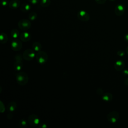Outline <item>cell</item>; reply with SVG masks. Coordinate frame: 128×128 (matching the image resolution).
Listing matches in <instances>:
<instances>
[{
  "instance_id": "1",
  "label": "cell",
  "mask_w": 128,
  "mask_h": 128,
  "mask_svg": "<svg viewBox=\"0 0 128 128\" xmlns=\"http://www.w3.org/2000/svg\"><path fill=\"white\" fill-rule=\"evenodd\" d=\"M16 79L17 83L20 86L26 85L28 82V75L24 72H18L16 74Z\"/></svg>"
},
{
  "instance_id": "2",
  "label": "cell",
  "mask_w": 128,
  "mask_h": 128,
  "mask_svg": "<svg viewBox=\"0 0 128 128\" xmlns=\"http://www.w3.org/2000/svg\"><path fill=\"white\" fill-rule=\"evenodd\" d=\"M36 61L39 64H44L48 60V56L46 52L40 50L38 52H36Z\"/></svg>"
},
{
  "instance_id": "3",
  "label": "cell",
  "mask_w": 128,
  "mask_h": 128,
  "mask_svg": "<svg viewBox=\"0 0 128 128\" xmlns=\"http://www.w3.org/2000/svg\"><path fill=\"white\" fill-rule=\"evenodd\" d=\"M36 53L33 49L28 48L22 54L23 58L26 60L30 61L32 60L34 57H36Z\"/></svg>"
},
{
  "instance_id": "4",
  "label": "cell",
  "mask_w": 128,
  "mask_h": 128,
  "mask_svg": "<svg viewBox=\"0 0 128 128\" xmlns=\"http://www.w3.org/2000/svg\"><path fill=\"white\" fill-rule=\"evenodd\" d=\"M18 28L22 30H28L31 26V22L30 20L22 19L18 24Z\"/></svg>"
},
{
  "instance_id": "5",
  "label": "cell",
  "mask_w": 128,
  "mask_h": 128,
  "mask_svg": "<svg viewBox=\"0 0 128 128\" xmlns=\"http://www.w3.org/2000/svg\"><path fill=\"white\" fill-rule=\"evenodd\" d=\"M28 122L30 126L35 127L40 124V119L36 114H31L28 116Z\"/></svg>"
},
{
  "instance_id": "6",
  "label": "cell",
  "mask_w": 128,
  "mask_h": 128,
  "mask_svg": "<svg viewBox=\"0 0 128 128\" xmlns=\"http://www.w3.org/2000/svg\"><path fill=\"white\" fill-rule=\"evenodd\" d=\"M22 40H18L17 38L13 39L11 42V48L12 50L15 52H18L20 50L22 46Z\"/></svg>"
},
{
  "instance_id": "7",
  "label": "cell",
  "mask_w": 128,
  "mask_h": 128,
  "mask_svg": "<svg viewBox=\"0 0 128 128\" xmlns=\"http://www.w3.org/2000/svg\"><path fill=\"white\" fill-rule=\"evenodd\" d=\"M78 19L82 22H88L90 19V16L88 12L84 10H80L77 14Z\"/></svg>"
},
{
  "instance_id": "8",
  "label": "cell",
  "mask_w": 128,
  "mask_h": 128,
  "mask_svg": "<svg viewBox=\"0 0 128 128\" xmlns=\"http://www.w3.org/2000/svg\"><path fill=\"white\" fill-rule=\"evenodd\" d=\"M119 118V114L116 111H112L109 112L107 116V120L109 122L112 124L116 122Z\"/></svg>"
},
{
  "instance_id": "9",
  "label": "cell",
  "mask_w": 128,
  "mask_h": 128,
  "mask_svg": "<svg viewBox=\"0 0 128 128\" xmlns=\"http://www.w3.org/2000/svg\"><path fill=\"white\" fill-rule=\"evenodd\" d=\"M114 12L116 16H121L124 14L125 12V8L123 5L119 4L116 6Z\"/></svg>"
},
{
  "instance_id": "10",
  "label": "cell",
  "mask_w": 128,
  "mask_h": 128,
  "mask_svg": "<svg viewBox=\"0 0 128 128\" xmlns=\"http://www.w3.org/2000/svg\"><path fill=\"white\" fill-rule=\"evenodd\" d=\"M125 66V63L124 60H116L114 64V68L116 70L118 71H120L122 70Z\"/></svg>"
},
{
  "instance_id": "11",
  "label": "cell",
  "mask_w": 128,
  "mask_h": 128,
  "mask_svg": "<svg viewBox=\"0 0 128 128\" xmlns=\"http://www.w3.org/2000/svg\"><path fill=\"white\" fill-rule=\"evenodd\" d=\"M19 37H20V39L22 42H27L30 40L31 38V35L29 32H24L20 33Z\"/></svg>"
},
{
  "instance_id": "12",
  "label": "cell",
  "mask_w": 128,
  "mask_h": 128,
  "mask_svg": "<svg viewBox=\"0 0 128 128\" xmlns=\"http://www.w3.org/2000/svg\"><path fill=\"white\" fill-rule=\"evenodd\" d=\"M8 6L11 9H16L20 6V2L19 0H12L8 3Z\"/></svg>"
},
{
  "instance_id": "13",
  "label": "cell",
  "mask_w": 128,
  "mask_h": 128,
  "mask_svg": "<svg viewBox=\"0 0 128 128\" xmlns=\"http://www.w3.org/2000/svg\"><path fill=\"white\" fill-rule=\"evenodd\" d=\"M23 64L22 60H15L14 64V68L16 72H20L22 69Z\"/></svg>"
},
{
  "instance_id": "14",
  "label": "cell",
  "mask_w": 128,
  "mask_h": 128,
  "mask_svg": "<svg viewBox=\"0 0 128 128\" xmlns=\"http://www.w3.org/2000/svg\"><path fill=\"white\" fill-rule=\"evenodd\" d=\"M17 104L14 102H11L7 105V110L9 112H14L16 108Z\"/></svg>"
},
{
  "instance_id": "15",
  "label": "cell",
  "mask_w": 128,
  "mask_h": 128,
  "mask_svg": "<svg viewBox=\"0 0 128 128\" xmlns=\"http://www.w3.org/2000/svg\"><path fill=\"white\" fill-rule=\"evenodd\" d=\"M102 98L106 102H110L112 100V95L110 92H105L102 96Z\"/></svg>"
},
{
  "instance_id": "16",
  "label": "cell",
  "mask_w": 128,
  "mask_h": 128,
  "mask_svg": "<svg viewBox=\"0 0 128 128\" xmlns=\"http://www.w3.org/2000/svg\"><path fill=\"white\" fill-rule=\"evenodd\" d=\"M32 48L35 52H38L41 50L42 46L40 42H35L33 43V44L32 45Z\"/></svg>"
},
{
  "instance_id": "17",
  "label": "cell",
  "mask_w": 128,
  "mask_h": 128,
  "mask_svg": "<svg viewBox=\"0 0 128 128\" xmlns=\"http://www.w3.org/2000/svg\"><path fill=\"white\" fill-rule=\"evenodd\" d=\"M31 9V6L30 4L28 3H24L20 6V10L22 12H28Z\"/></svg>"
},
{
  "instance_id": "18",
  "label": "cell",
  "mask_w": 128,
  "mask_h": 128,
  "mask_svg": "<svg viewBox=\"0 0 128 128\" xmlns=\"http://www.w3.org/2000/svg\"><path fill=\"white\" fill-rule=\"evenodd\" d=\"M20 31L16 28H14L10 32V36L14 38H17L20 35Z\"/></svg>"
},
{
  "instance_id": "19",
  "label": "cell",
  "mask_w": 128,
  "mask_h": 128,
  "mask_svg": "<svg viewBox=\"0 0 128 128\" xmlns=\"http://www.w3.org/2000/svg\"><path fill=\"white\" fill-rule=\"evenodd\" d=\"M8 40V36L7 34L4 32H2L0 35V42L2 44H6Z\"/></svg>"
},
{
  "instance_id": "20",
  "label": "cell",
  "mask_w": 128,
  "mask_h": 128,
  "mask_svg": "<svg viewBox=\"0 0 128 128\" xmlns=\"http://www.w3.org/2000/svg\"><path fill=\"white\" fill-rule=\"evenodd\" d=\"M50 0H40V4L42 7H48L50 4Z\"/></svg>"
},
{
  "instance_id": "21",
  "label": "cell",
  "mask_w": 128,
  "mask_h": 128,
  "mask_svg": "<svg viewBox=\"0 0 128 128\" xmlns=\"http://www.w3.org/2000/svg\"><path fill=\"white\" fill-rule=\"evenodd\" d=\"M37 17H38V14L34 12H30L28 16V20H32V21H34L35 20H36Z\"/></svg>"
},
{
  "instance_id": "22",
  "label": "cell",
  "mask_w": 128,
  "mask_h": 128,
  "mask_svg": "<svg viewBox=\"0 0 128 128\" xmlns=\"http://www.w3.org/2000/svg\"><path fill=\"white\" fill-rule=\"evenodd\" d=\"M28 122L25 119H21L19 121V125L20 128H25L28 124Z\"/></svg>"
},
{
  "instance_id": "23",
  "label": "cell",
  "mask_w": 128,
  "mask_h": 128,
  "mask_svg": "<svg viewBox=\"0 0 128 128\" xmlns=\"http://www.w3.org/2000/svg\"><path fill=\"white\" fill-rule=\"evenodd\" d=\"M0 111L1 113H4L5 111V106L2 100L0 101Z\"/></svg>"
},
{
  "instance_id": "24",
  "label": "cell",
  "mask_w": 128,
  "mask_h": 128,
  "mask_svg": "<svg viewBox=\"0 0 128 128\" xmlns=\"http://www.w3.org/2000/svg\"><path fill=\"white\" fill-rule=\"evenodd\" d=\"M23 56L20 54H17L14 56L15 60H22Z\"/></svg>"
},
{
  "instance_id": "25",
  "label": "cell",
  "mask_w": 128,
  "mask_h": 128,
  "mask_svg": "<svg viewBox=\"0 0 128 128\" xmlns=\"http://www.w3.org/2000/svg\"><path fill=\"white\" fill-rule=\"evenodd\" d=\"M28 2L32 4H36L40 2V0H28Z\"/></svg>"
},
{
  "instance_id": "26",
  "label": "cell",
  "mask_w": 128,
  "mask_h": 128,
  "mask_svg": "<svg viewBox=\"0 0 128 128\" xmlns=\"http://www.w3.org/2000/svg\"><path fill=\"white\" fill-rule=\"evenodd\" d=\"M117 54L120 56H124L125 54V52L123 50H118L117 52Z\"/></svg>"
},
{
  "instance_id": "27",
  "label": "cell",
  "mask_w": 128,
  "mask_h": 128,
  "mask_svg": "<svg viewBox=\"0 0 128 128\" xmlns=\"http://www.w3.org/2000/svg\"><path fill=\"white\" fill-rule=\"evenodd\" d=\"M106 0H95V1L96 2V3L100 4H104L106 2Z\"/></svg>"
},
{
  "instance_id": "28",
  "label": "cell",
  "mask_w": 128,
  "mask_h": 128,
  "mask_svg": "<svg viewBox=\"0 0 128 128\" xmlns=\"http://www.w3.org/2000/svg\"><path fill=\"white\" fill-rule=\"evenodd\" d=\"M1 4H2V6H6L8 4V1L6 0H2L1 1Z\"/></svg>"
},
{
  "instance_id": "29",
  "label": "cell",
  "mask_w": 128,
  "mask_h": 128,
  "mask_svg": "<svg viewBox=\"0 0 128 128\" xmlns=\"http://www.w3.org/2000/svg\"><path fill=\"white\" fill-rule=\"evenodd\" d=\"M38 127L40 128H46L47 127V125L46 124H44V123L40 124H38Z\"/></svg>"
},
{
  "instance_id": "30",
  "label": "cell",
  "mask_w": 128,
  "mask_h": 128,
  "mask_svg": "<svg viewBox=\"0 0 128 128\" xmlns=\"http://www.w3.org/2000/svg\"><path fill=\"white\" fill-rule=\"evenodd\" d=\"M122 74L125 76H128V69H124L123 70Z\"/></svg>"
},
{
  "instance_id": "31",
  "label": "cell",
  "mask_w": 128,
  "mask_h": 128,
  "mask_svg": "<svg viewBox=\"0 0 128 128\" xmlns=\"http://www.w3.org/2000/svg\"><path fill=\"white\" fill-rule=\"evenodd\" d=\"M96 92L98 94H103V90L101 88H98L96 90Z\"/></svg>"
},
{
  "instance_id": "32",
  "label": "cell",
  "mask_w": 128,
  "mask_h": 128,
  "mask_svg": "<svg viewBox=\"0 0 128 128\" xmlns=\"http://www.w3.org/2000/svg\"><path fill=\"white\" fill-rule=\"evenodd\" d=\"M124 40L126 42H128V34H125V36H124Z\"/></svg>"
},
{
  "instance_id": "33",
  "label": "cell",
  "mask_w": 128,
  "mask_h": 128,
  "mask_svg": "<svg viewBox=\"0 0 128 128\" xmlns=\"http://www.w3.org/2000/svg\"><path fill=\"white\" fill-rule=\"evenodd\" d=\"M124 84H125L126 85V86H128V77L125 80H124Z\"/></svg>"
},
{
  "instance_id": "34",
  "label": "cell",
  "mask_w": 128,
  "mask_h": 128,
  "mask_svg": "<svg viewBox=\"0 0 128 128\" xmlns=\"http://www.w3.org/2000/svg\"><path fill=\"white\" fill-rule=\"evenodd\" d=\"M126 54H128V46H127V47H126Z\"/></svg>"
},
{
  "instance_id": "35",
  "label": "cell",
  "mask_w": 128,
  "mask_h": 128,
  "mask_svg": "<svg viewBox=\"0 0 128 128\" xmlns=\"http://www.w3.org/2000/svg\"><path fill=\"white\" fill-rule=\"evenodd\" d=\"M110 0V1H114V0Z\"/></svg>"
}]
</instances>
